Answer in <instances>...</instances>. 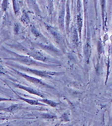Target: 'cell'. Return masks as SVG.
<instances>
[{
  "mask_svg": "<svg viewBox=\"0 0 112 126\" xmlns=\"http://www.w3.org/2000/svg\"><path fill=\"white\" fill-rule=\"evenodd\" d=\"M7 52H9L12 55L14 56L13 58H9L8 59H12L13 61H17V62H20L22 64H26V65L28 66H42V67H51L54 66L52 65H48V64H44V63H40V62H37L36 61H35L32 58L28 57V56H24V55H21V54H18L17 53H15L12 51H10L9 50H6Z\"/></svg>",
  "mask_w": 112,
  "mask_h": 126,
  "instance_id": "6da1fadb",
  "label": "cell"
},
{
  "mask_svg": "<svg viewBox=\"0 0 112 126\" xmlns=\"http://www.w3.org/2000/svg\"><path fill=\"white\" fill-rule=\"evenodd\" d=\"M7 64L10 66H14L16 68H18L20 70H22L27 72V73H32L36 76H38L40 77L44 78H51L52 76L59 75L61 74H63V73H57V72H53V71H48V70H40L37 69H33V68L24 67L23 66L16 64H11V63H7Z\"/></svg>",
  "mask_w": 112,
  "mask_h": 126,
  "instance_id": "7a4b0ae2",
  "label": "cell"
},
{
  "mask_svg": "<svg viewBox=\"0 0 112 126\" xmlns=\"http://www.w3.org/2000/svg\"><path fill=\"white\" fill-rule=\"evenodd\" d=\"M13 70H14L16 73H17V75H19L22 77H24V79H26L27 80H28L29 82H32V83H34L35 85H38L40 87H47V88H50V89H54L51 86H50L48 84H46L44 82H43L42 80H40V79H37V78L33 77H31V76H29L26 75V74H24V73H21L20 71H17V70H16L14 68H13Z\"/></svg>",
  "mask_w": 112,
  "mask_h": 126,
  "instance_id": "3957f363",
  "label": "cell"
},
{
  "mask_svg": "<svg viewBox=\"0 0 112 126\" xmlns=\"http://www.w3.org/2000/svg\"><path fill=\"white\" fill-rule=\"evenodd\" d=\"M13 85H14L15 87L19 88V89H21L26 91L27 92L30 93H31V94L37 95V96H38V97L45 98V97H44V94H43V93H42L40 92L39 91L35 89H34V88L30 87H26V86H24V85H20V84H16V83H13Z\"/></svg>",
  "mask_w": 112,
  "mask_h": 126,
  "instance_id": "277c9868",
  "label": "cell"
},
{
  "mask_svg": "<svg viewBox=\"0 0 112 126\" xmlns=\"http://www.w3.org/2000/svg\"><path fill=\"white\" fill-rule=\"evenodd\" d=\"M47 26V29L48 30L50 34L52 35V36L54 37V38L55 39V41L58 43L59 44H62V42H63V38L61 36L60 34L57 32L55 28H54L53 27L49 26Z\"/></svg>",
  "mask_w": 112,
  "mask_h": 126,
  "instance_id": "5b68a950",
  "label": "cell"
},
{
  "mask_svg": "<svg viewBox=\"0 0 112 126\" xmlns=\"http://www.w3.org/2000/svg\"><path fill=\"white\" fill-rule=\"evenodd\" d=\"M20 105H12L10 106H5V105H0V111H12L15 109H17L19 108Z\"/></svg>",
  "mask_w": 112,
  "mask_h": 126,
  "instance_id": "8992f818",
  "label": "cell"
},
{
  "mask_svg": "<svg viewBox=\"0 0 112 126\" xmlns=\"http://www.w3.org/2000/svg\"><path fill=\"white\" fill-rule=\"evenodd\" d=\"M18 97H19V99L22 101H24L28 103H29L30 105H42V106H44V105L40 103H39V101H36V100L34 99H25V98H23V97H20L18 95Z\"/></svg>",
  "mask_w": 112,
  "mask_h": 126,
  "instance_id": "52a82bcc",
  "label": "cell"
},
{
  "mask_svg": "<svg viewBox=\"0 0 112 126\" xmlns=\"http://www.w3.org/2000/svg\"><path fill=\"white\" fill-rule=\"evenodd\" d=\"M38 101L40 102H43L44 103H46V104H48L50 106H51L52 107H56L57 105H58V103H56V102L52 101H50V100L48 99H39Z\"/></svg>",
  "mask_w": 112,
  "mask_h": 126,
  "instance_id": "ba28073f",
  "label": "cell"
},
{
  "mask_svg": "<svg viewBox=\"0 0 112 126\" xmlns=\"http://www.w3.org/2000/svg\"><path fill=\"white\" fill-rule=\"evenodd\" d=\"M66 26L67 31H68V26H69V23H70V10H69V5H68V2L67 3V5H66Z\"/></svg>",
  "mask_w": 112,
  "mask_h": 126,
  "instance_id": "9c48e42d",
  "label": "cell"
},
{
  "mask_svg": "<svg viewBox=\"0 0 112 126\" xmlns=\"http://www.w3.org/2000/svg\"><path fill=\"white\" fill-rule=\"evenodd\" d=\"M64 14V7H63L62 9V12L61 11L60 12V16H59V26L61 28H63V16Z\"/></svg>",
  "mask_w": 112,
  "mask_h": 126,
  "instance_id": "30bf717a",
  "label": "cell"
},
{
  "mask_svg": "<svg viewBox=\"0 0 112 126\" xmlns=\"http://www.w3.org/2000/svg\"><path fill=\"white\" fill-rule=\"evenodd\" d=\"M77 26H78L79 32L80 36V35H81V28H82V26H83V18L81 17L80 14L77 16Z\"/></svg>",
  "mask_w": 112,
  "mask_h": 126,
  "instance_id": "8fae6325",
  "label": "cell"
},
{
  "mask_svg": "<svg viewBox=\"0 0 112 126\" xmlns=\"http://www.w3.org/2000/svg\"><path fill=\"white\" fill-rule=\"evenodd\" d=\"M90 44L89 43H87L85 47V54L87 61H89V56H90Z\"/></svg>",
  "mask_w": 112,
  "mask_h": 126,
  "instance_id": "7c38bea8",
  "label": "cell"
},
{
  "mask_svg": "<svg viewBox=\"0 0 112 126\" xmlns=\"http://www.w3.org/2000/svg\"><path fill=\"white\" fill-rule=\"evenodd\" d=\"M73 40H74L75 44L78 46V34H77V31L75 28L73 30Z\"/></svg>",
  "mask_w": 112,
  "mask_h": 126,
  "instance_id": "4fadbf2b",
  "label": "cell"
},
{
  "mask_svg": "<svg viewBox=\"0 0 112 126\" xmlns=\"http://www.w3.org/2000/svg\"><path fill=\"white\" fill-rule=\"evenodd\" d=\"M16 99H5V98H2L0 97V101H16Z\"/></svg>",
  "mask_w": 112,
  "mask_h": 126,
  "instance_id": "5bb4252c",
  "label": "cell"
},
{
  "mask_svg": "<svg viewBox=\"0 0 112 126\" xmlns=\"http://www.w3.org/2000/svg\"><path fill=\"white\" fill-rule=\"evenodd\" d=\"M0 73H2V74H4L3 68V67H1V66H0Z\"/></svg>",
  "mask_w": 112,
  "mask_h": 126,
  "instance_id": "9a60e30c",
  "label": "cell"
}]
</instances>
